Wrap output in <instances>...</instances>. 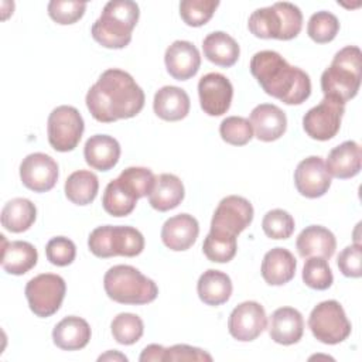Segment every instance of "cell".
<instances>
[{"instance_id":"cell-1","label":"cell","mask_w":362,"mask_h":362,"mask_svg":"<svg viewBox=\"0 0 362 362\" xmlns=\"http://www.w3.org/2000/svg\"><path fill=\"white\" fill-rule=\"evenodd\" d=\"M144 100V92L133 76L117 68L103 71L85 98L92 117L102 123L134 117L141 112Z\"/></svg>"},{"instance_id":"cell-2","label":"cell","mask_w":362,"mask_h":362,"mask_svg":"<svg viewBox=\"0 0 362 362\" xmlns=\"http://www.w3.org/2000/svg\"><path fill=\"white\" fill-rule=\"evenodd\" d=\"M250 72L262 89L286 105H301L311 95L307 72L290 65L279 52L264 49L250 59Z\"/></svg>"},{"instance_id":"cell-3","label":"cell","mask_w":362,"mask_h":362,"mask_svg":"<svg viewBox=\"0 0 362 362\" xmlns=\"http://www.w3.org/2000/svg\"><path fill=\"white\" fill-rule=\"evenodd\" d=\"M140 17L137 3L132 0L107 1L100 17L92 24L90 34L105 48L120 49L132 41V31Z\"/></svg>"},{"instance_id":"cell-4","label":"cell","mask_w":362,"mask_h":362,"mask_svg":"<svg viewBox=\"0 0 362 362\" xmlns=\"http://www.w3.org/2000/svg\"><path fill=\"white\" fill-rule=\"evenodd\" d=\"M362 78V52L356 45L341 48L321 75L324 96L346 103L356 96Z\"/></svg>"},{"instance_id":"cell-5","label":"cell","mask_w":362,"mask_h":362,"mask_svg":"<svg viewBox=\"0 0 362 362\" xmlns=\"http://www.w3.org/2000/svg\"><path fill=\"white\" fill-rule=\"evenodd\" d=\"M247 28L257 38L293 40L303 28V13L293 3L277 1L255 10L249 17Z\"/></svg>"},{"instance_id":"cell-6","label":"cell","mask_w":362,"mask_h":362,"mask_svg":"<svg viewBox=\"0 0 362 362\" xmlns=\"http://www.w3.org/2000/svg\"><path fill=\"white\" fill-rule=\"evenodd\" d=\"M103 287L107 297L120 304H148L158 296L157 284L139 269L129 264L110 267L105 273Z\"/></svg>"},{"instance_id":"cell-7","label":"cell","mask_w":362,"mask_h":362,"mask_svg":"<svg viewBox=\"0 0 362 362\" xmlns=\"http://www.w3.org/2000/svg\"><path fill=\"white\" fill-rule=\"evenodd\" d=\"M88 247L96 257L102 259L113 256L134 257L144 249V236L133 226L103 225L90 232Z\"/></svg>"},{"instance_id":"cell-8","label":"cell","mask_w":362,"mask_h":362,"mask_svg":"<svg viewBox=\"0 0 362 362\" xmlns=\"http://www.w3.org/2000/svg\"><path fill=\"white\" fill-rule=\"evenodd\" d=\"M308 327L314 338L327 345L339 344L351 334V322L337 300L317 304L310 313Z\"/></svg>"},{"instance_id":"cell-9","label":"cell","mask_w":362,"mask_h":362,"mask_svg":"<svg viewBox=\"0 0 362 362\" xmlns=\"http://www.w3.org/2000/svg\"><path fill=\"white\" fill-rule=\"evenodd\" d=\"M24 293L30 310L37 317L47 318L59 310L66 293V284L58 274L42 273L28 280Z\"/></svg>"},{"instance_id":"cell-10","label":"cell","mask_w":362,"mask_h":362,"mask_svg":"<svg viewBox=\"0 0 362 362\" xmlns=\"http://www.w3.org/2000/svg\"><path fill=\"white\" fill-rule=\"evenodd\" d=\"M85 130L83 119L74 106H57L48 116L47 133L51 147L57 151H72L81 141Z\"/></svg>"},{"instance_id":"cell-11","label":"cell","mask_w":362,"mask_h":362,"mask_svg":"<svg viewBox=\"0 0 362 362\" xmlns=\"http://www.w3.org/2000/svg\"><path fill=\"white\" fill-rule=\"evenodd\" d=\"M345 103L324 96L322 100L311 107L303 117L304 132L314 140L327 141L337 136L341 127Z\"/></svg>"},{"instance_id":"cell-12","label":"cell","mask_w":362,"mask_h":362,"mask_svg":"<svg viewBox=\"0 0 362 362\" xmlns=\"http://www.w3.org/2000/svg\"><path fill=\"white\" fill-rule=\"evenodd\" d=\"M253 221V206L249 199L239 195H228L218 204L212 221L211 230L238 236Z\"/></svg>"},{"instance_id":"cell-13","label":"cell","mask_w":362,"mask_h":362,"mask_svg":"<svg viewBox=\"0 0 362 362\" xmlns=\"http://www.w3.org/2000/svg\"><path fill=\"white\" fill-rule=\"evenodd\" d=\"M266 327V311L257 301H243L238 304L228 320L229 334L240 342H250L256 339Z\"/></svg>"},{"instance_id":"cell-14","label":"cell","mask_w":362,"mask_h":362,"mask_svg":"<svg viewBox=\"0 0 362 362\" xmlns=\"http://www.w3.org/2000/svg\"><path fill=\"white\" fill-rule=\"evenodd\" d=\"M58 164L45 153H31L20 164V178L24 187L34 192H47L58 181Z\"/></svg>"},{"instance_id":"cell-15","label":"cell","mask_w":362,"mask_h":362,"mask_svg":"<svg viewBox=\"0 0 362 362\" xmlns=\"http://www.w3.org/2000/svg\"><path fill=\"white\" fill-rule=\"evenodd\" d=\"M198 95L204 113L209 116H222L230 107L233 86L225 75L209 72L199 79Z\"/></svg>"},{"instance_id":"cell-16","label":"cell","mask_w":362,"mask_h":362,"mask_svg":"<svg viewBox=\"0 0 362 362\" xmlns=\"http://www.w3.org/2000/svg\"><path fill=\"white\" fill-rule=\"evenodd\" d=\"M294 184L305 198L322 197L331 187V175L322 158L310 156L301 160L294 171Z\"/></svg>"},{"instance_id":"cell-17","label":"cell","mask_w":362,"mask_h":362,"mask_svg":"<svg viewBox=\"0 0 362 362\" xmlns=\"http://www.w3.org/2000/svg\"><path fill=\"white\" fill-rule=\"evenodd\" d=\"M167 72L177 81H187L197 75L201 66V54L198 48L185 40H177L164 54Z\"/></svg>"},{"instance_id":"cell-18","label":"cell","mask_w":362,"mask_h":362,"mask_svg":"<svg viewBox=\"0 0 362 362\" xmlns=\"http://www.w3.org/2000/svg\"><path fill=\"white\" fill-rule=\"evenodd\" d=\"M199 235V223L189 214H178L168 218L161 228L163 243L174 252L189 249Z\"/></svg>"},{"instance_id":"cell-19","label":"cell","mask_w":362,"mask_h":362,"mask_svg":"<svg viewBox=\"0 0 362 362\" xmlns=\"http://www.w3.org/2000/svg\"><path fill=\"white\" fill-rule=\"evenodd\" d=\"M250 124L255 136L260 141H274L280 139L287 129L286 113L276 105L260 103L250 113Z\"/></svg>"},{"instance_id":"cell-20","label":"cell","mask_w":362,"mask_h":362,"mask_svg":"<svg viewBox=\"0 0 362 362\" xmlns=\"http://www.w3.org/2000/svg\"><path fill=\"white\" fill-rule=\"evenodd\" d=\"M304 334V320L298 310L280 307L273 311L269 321V335L280 345L297 344Z\"/></svg>"},{"instance_id":"cell-21","label":"cell","mask_w":362,"mask_h":362,"mask_svg":"<svg viewBox=\"0 0 362 362\" xmlns=\"http://www.w3.org/2000/svg\"><path fill=\"white\" fill-rule=\"evenodd\" d=\"M296 247L298 255L304 259L313 256L329 259L337 249V239L329 229L321 225H310L297 236Z\"/></svg>"},{"instance_id":"cell-22","label":"cell","mask_w":362,"mask_h":362,"mask_svg":"<svg viewBox=\"0 0 362 362\" xmlns=\"http://www.w3.org/2000/svg\"><path fill=\"white\" fill-rule=\"evenodd\" d=\"M83 157L89 167L99 171H109L120 158V144L112 136L93 134L85 143Z\"/></svg>"},{"instance_id":"cell-23","label":"cell","mask_w":362,"mask_h":362,"mask_svg":"<svg viewBox=\"0 0 362 362\" xmlns=\"http://www.w3.org/2000/svg\"><path fill=\"white\" fill-rule=\"evenodd\" d=\"M361 161H362L361 146L354 140H346L339 146L334 147L328 153L325 167L329 175L339 180H346L359 174Z\"/></svg>"},{"instance_id":"cell-24","label":"cell","mask_w":362,"mask_h":362,"mask_svg":"<svg viewBox=\"0 0 362 362\" xmlns=\"http://www.w3.org/2000/svg\"><path fill=\"white\" fill-rule=\"evenodd\" d=\"M1 267L8 274L21 276L30 272L38 260L37 249L25 240L7 242L6 236L1 235Z\"/></svg>"},{"instance_id":"cell-25","label":"cell","mask_w":362,"mask_h":362,"mask_svg":"<svg viewBox=\"0 0 362 362\" xmlns=\"http://www.w3.org/2000/svg\"><path fill=\"white\" fill-rule=\"evenodd\" d=\"M297 269L294 255L284 247H273L262 260V277L270 286H283L288 283Z\"/></svg>"},{"instance_id":"cell-26","label":"cell","mask_w":362,"mask_h":362,"mask_svg":"<svg viewBox=\"0 0 362 362\" xmlns=\"http://www.w3.org/2000/svg\"><path fill=\"white\" fill-rule=\"evenodd\" d=\"M189 96L178 86H163L160 88L153 100L154 113L167 122H177L184 119L189 113Z\"/></svg>"},{"instance_id":"cell-27","label":"cell","mask_w":362,"mask_h":362,"mask_svg":"<svg viewBox=\"0 0 362 362\" xmlns=\"http://www.w3.org/2000/svg\"><path fill=\"white\" fill-rule=\"evenodd\" d=\"M90 335L89 324L76 315L62 318L52 329L54 344L64 351H78L85 348Z\"/></svg>"},{"instance_id":"cell-28","label":"cell","mask_w":362,"mask_h":362,"mask_svg":"<svg viewBox=\"0 0 362 362\" xmlns=\"http://www.w3.org/2000/svg\"><path fill=\"white\" fill-rule=\"evenodd\" d=\"M185 195L182 181L174 174H160L156 177L154 187L148 194V204L151 208L165 212L177 208Z\"/></svg>"},{"instance_id":"cell-29","label":"cell","mask_w":362,"mask_h":362,"mask_svg":"<svg viewBox=\"0 0 362 362\" xmlns=\"http://www.w3.org/2000/svg\"><path fill=\"white\" fill-rule=\"evenodd\" d=\"M202 49L204 57L209 62L223 68L235 65L240 55V48L236 40L223 31L209 33L202 41Z\"/></svg>"},{"instance_id":"cell-30","label":"cell","mask_w":362,"mask_h":362,"mask_svg":"<svg viewBox=\"0 0 362 362\" xmlns=\"http://www.w3.org/2000/svg\"><path fill=\"white\" fill-rule=\"evenodd\" d=\"M197 291L199 300L206 305H221L230 298L232 281L230 277L215 269L204 272L197 283Z\"/></svg>"},{"instance_id":"cell-31","label":"cell","mask_w":362,"mask_h":362,"mask_svg":"<svg viewBox=\"0 0 362 362\" xmlns=\"http://www.w3.org/2000/svg\"><path fill=\"white\" fill-rule=\"evenodd\" d=\"M37 218L35 205L27 198H13L1 209V225L13 233L25 232Z\"/></svg>"},{"instance_id":"cell-32","label":"cell","mask_w":362,"mask_h":362,"mask_svg":"<svg viewBox=\"0 0 362 362\" xmlns=\"http://www.w3.org/2000/svg\"><path fill=\"white\" fill-rule=\"evenodd\" d=\"M65 195L75 205H88L93 202L99 191V180L89 170L74 171L65 181Z\"/></svg>"},{"instance_id":"cell-33","label":"cell","mask_w":362,"mask_h":362,"mask_svg":"<svg viewBox=\"0 0 362 362\" xmlns=\"http://www.w3.org/2000/svg\"><path fill=\"white\" fill-rule=\"evenodd\" d=\"M136 202L137 198L129 189H126L117 178L112 180L106 185L102 197L103 209L109 215L116 218L127 216L129 214H132L136 208Z\"/></svg>"},{"instance_id":"cell-34","label":"cell","mask_w":362,"mask_h":362,"mask_svg":"<svg viewBox=\"0 0 362 362\" xmlns=\"http://www.w3.org/2000/svg\"><path fill=\"white\" fill-rule=\"evenodd\" d=\"M236 250H238L236 236L223 235L212 230H209L202 245V252L206 256V259L215 263L230 262L235 257Z\"/></svg>"},{"instance_id":"cell-35","label":"cell","mask_w":362,"mask_h":362,"mask_svg":"<svg viewBox=\"0 0 362 362\" xmlns=\"http://www.w3.org/2000/svg\"><path fill=\"white\" fill-rule=\"evenodd\" d=\"M113 338L122 345L136 344L144 332L143 320L132 313L117 314L110 324Z\"/></svg>"},{"instance_id":"cell-36","label":"cell","mask_w":362,"mask_h":362,"mask_svg":"<svg viewBox=\"0 0 362 362\" xmlns=\"http://www.w3.org/2000/svg\"><path fill=\"white\" fill-rule=\"evenodd\" d=\"M117 180L126 189L140 199L151 192L156 182V175L150 168L146 167H127L119 174Z\"/></svg>"},{"instance_id":"cell-37","label":"cell","mask_w":362,"mask_h":362,"mask_svg":"<svg viewBox=\"0 0 362 362\" xmlns=\"http://www.w3.org/2000/svg\"><path fill=\"white\" fill-rule=\"evenodd\" d=\"M339 31V21L335 14L321 10L314 13L307 24V34L308 37L318 42L325 44L332 41Z\"/></svg>"},{"instance_id":"cell-38","label":"cell","mask_w":362,"mask_h":362,"mask_svg":"<svg viewBox=\"0 0 362 362\" xmlns=\"http://www.w3.org/2000/svg\"><path fill=\"white\" fill-rule=\"evenodd\" d=\"M303 281L314 290H327L334 281L332 270L324 257H307L303 267Z\"/></svg>"},{"instance_id":"cell-39","label":"cell","mask_w":362,"mask_h":362,"mask_svg":"<svg viewBox=\"0 0 362 362\" xmlns=\"http://www.w3.org/2000/svg\"><path fill=\"white\" fill-rule=\"evenodd\" d=\"M218 6V0H182L180 3V16L187 25L201 27L212 18Z\"/></svg>"},{"instance_id":"cell-40","label":"cell","mask_w":362,"mask_h":362,"mask_svg":"<svg viewBox=\"0 0 362 362\" xmlns=\"http://www.w3.org/2000/svg\"><path fill=\"white\" fill-rule=\"evenodd\" d=\"M219 134L223 141L232 146H245L253 137L250 122L242 116H228L221 122Z\"/></svg>"},{"instance_id":"cell-41","label":"cell","mask_w":362,"mask_h":362,"mask_svg":"<svg viewBox=\"0 0 362 362\" xmlns=\"http://www.w3.org/2000/svg\"><path fill=\"white\" fill-rule=\"evenodd\" d=\"M262 228L270 239H288L294 232L296 223L287 211L276 208L263 216Z\"/></svg>"},{"instance_id":"cell-42","label":"cell","mask_w":362,"mask_h":362,"mask_svg":"<svg viewBox=\"0 0 362 362\" xmlns=\"http://www.w3.org/2000/svg\"><path fill=\"white\" fill-rule=\"evenodd\" d=\"M86 10V3L83 1H62L51 0L48 3V14L57 23L62 25L74 24L82 18Z\"/></svg>"},{"instance_id":"cell-43","label":"cell","mask_w":362,"mask_h":362,"mask_svg":"<svg viewBox=\"0 0 362 362\" xmlns=\"http://www.w3.org/2000/svg\"><path fill=\"white\" fill-rule=\"evenodd\" d=\"M45 256L54 266H68L75 260L76 246L65 236H55L45 246Z\"/></svg>"},{"instance_id":"cell-44","label":"cell","mask_w":362,"mask_h":362,"mask_svg":"<svg viewBox=\"0 0 362 362\" xmlns=\"http://www.w3.org/2000/svg\"><path fill=\"white\" fill-rule=\"evenodd\" d=\"M362 249L359 243H354L342 249L338 255L337 264L339 272L352 279H358L362 276Z\"/></svg>"},{"instance_id":"cell-45","label":"cell","mask_w":362,"mask_h":362,"mask_svg":"<svg viewBox=\"0 0 362 362\" xmlns=\"http://www.w3.org/2000/svg\"><path fill=\"white\" fill-rule=\"evenodd\" d=\"M164 361H212V356L205 352L201 348L197 346H191V345H185V344H177L173 345L170 348H165L164 352Z\"/></svg>"},{"instance_id":"cell-46","label":"cell","mask_w":362,"mask_h":362,"mask_svg":"<svg viewBox=\"0 0 362 362\" xmlns=\"http://www.w3.org/2000/svg\"><path fill=\"white\" fill-rule=\"evenodd\" d=\"M164 352H165L164 346L157 345V344H151V345H147L141 351L139 359H140V362H150V361L161 362V361H164Z\"/></svg>"},{"instance_id":"cell-47","label":"cell","mask_w":362,"mask_h":362,"mask_svg":"<svg viewBox=\"0 0 362 362\" xmlns=\"http://www.w3.org/2000/svg\"><path fill=\"white\" fill-rule=\"evenodd\" d=\"M98 361H127V356H124L123 354L117 352V351H107L106 354L100 355L98 358Z\"/></svg>"}]
</instances>
